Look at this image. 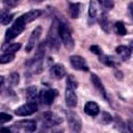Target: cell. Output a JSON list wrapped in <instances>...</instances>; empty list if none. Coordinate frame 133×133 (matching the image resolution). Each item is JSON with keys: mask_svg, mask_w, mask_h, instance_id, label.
Wrapping results in <instances>:
<instances>
[{"mask_svg": "<svg viewBox=\"0 0 133 133\" xmlns=\"http://www.w3.org/2000/svg\"><path fill=\"white\" fill-rule=\"evenodd\" d=\"M90 82H91V84L94 85V87L98 90V92L101 94V96H102L105 100H107V94H106L105 87H104V85H103L101 79H100L96 74H94V73L90 75Z\"/></svg>", "mask_w": 133, "mask_h": 133, "instance_id": "cell-14", "label": "cell"}, {"mask_svg": "<svg viewBox=\"0 0 133 133\" xmlns=\"http://www.w3.org/2000/svg\"><path fill=\"white\" fill-rule=\"evenodd\" d=\"M89 50H90V52H92V53H95V54H97V55H99V56L102 55V49H101L99 46H97V45L90 46V47H89Z\"/></svg>", "mask_w": 133, "mask_h": 133, "instance_id": "cell-31", "label": "cell"}, {"mask_svg": "<svg viewBox=\"0 0 133 133\" xmlns=\"http://www.w3.org/2000/svg\"><path fill=\"white\" fill-rule=\"evenodd\" d=\"M41 15H42V10H39V9H32V10H29V11L25 12L21 17L23 18V20L25 21V23L28 24V23L34 21L35 19H37Z\"/></svg>", "mask_w": 133, "mask_h": 133, "instance_id": "cell-18", "label": "cell"}, {"mask_svg": "<svg viewBox=\"0 0 133 133\" xmlns=\"http://www.w3.org/2000/svg\"><path fill=\"white\" fill-rule=\"evenodd\" d=\"M46 46H47L46 41L39 43L36 50H35L33 58L26 62V65L35 74L39 73L43 70L42 64H43V59H44V56H45V53H46Z\"/></svg>", "mask_w": 133, "mask_h": 133, "instance_id": "cell-2", "label": "cell"}, {"mask_svg": "<svg viewBox=\"0 0 133 133\" xmlns=\"http://www.w3.org/2000/svg\"><path fill=\"white\" fill-rule=\"evenodd\" d=\"M66 119H68L70 129L75 133H80L82 128V123L78 114L74 111H66Z\"/></svg>", "mask_w": 133, "mask_h": 133, "instance_id": "cell-6", "label": "cell"}, {"mask_svg": "<svg viewBox=\"0 0 133 133\" xmlns=\"http://www.w3.org/2000/svg\"><path fill=\"white\" fill-rule=\"evenodd\" d=\"M50 75L52 78L56 80H60L66 76V70L62 64L57 63L50 68Z\"/></svg>", "mask_w": 133, "mask_h": 133, "instance_id": "cell-13", "label": "cell"}, {"mask_svg": "<svg viewBox=\"0 0 133 133\" xmlns=\"http://www.w3.org/2000/svg\"><path fill=\"white\" fill-rule=\"evenodd\" d=\"M69 14L73 19H77L80 14V3L69 2Z\"/></svg>", "mask_w": 133, "mask_h": 133, "instance_id": "cell-22", "label": "cell"}, {"mask_svg": "<svg viewBox=\"0 0 133 133\" xmlns=\"http://www.w3.org/2000/svg\"><path fill=\"white\" fill-rule=\"evenodd\" d=\"M15 127L12 126L11 128H6V127H2L0 130V133H18V131H14Z\"/></svg>", "mask_w": 133, "mask_h": 133, "instance_id": "cell-33", "label": "cell"}, {"mask_svg": "<svg viewBox=\"0 0 133 133\" xmlns=\"http://www.w3.org/2000/svg\"><path fill=\"white\" fill-rule=\"evenodd\" d=\"M19 82H20V75H19V73H16V72L11 73L9 75V77H8V83H9V85L16 86V85L19 84Z\"/></svg>", "mask_w": 133, "mask_h": 133, "instance_id": "cell-28", "label": "cell"}, {"mask_svg": "<svg viewBox=\"0 0 133 133\" xmlns=\"http://www.w3.org/2000/svg\"><path fill=\"white\" fill-rule=\"evenodd\" d=\"M41 33H42V27L41 26H37L36 28L33 29V31L31 32L29 38H28V42H27V45L25 47V50L27 53H29L31 50H33L34 46L36 45L39 36H41Z\"/></svg>", "mask_w": 133, "mask_h": 133, "instance_id": "cell-11", "label": "cell"}, {"mask_svg": "<svg viewBox=\"0 0 133 133\" xmlns=\"http://www.w3.org/2000/svg\"><path fill=\"white\" fill-rule=\"evenodd\" d=\"M12 18H14V14H10V12H8V11H5V12L3 11V12L1 14L0 22H1L2 25H8V24L11 22Z\"/></svg>", "mask_w": 133, "mask_h": 133, "instance_id": "cell-26", "label": "cell"}, {"mask_svg": "<svg viewBox=\"0 0 133 133\" xmlns=\"http://www.w3.org/2000/svg\"><path fill=\"white\" fill-rule=\"evenodd\" d=\"M62 131H63L62 129H59L58 130V128H56V129H53L52 130V133H62Z\"/></svg>", "mask_w": 133, "mask_h": 133, "instance_id": "cell-36", "label": "cell"}, {"mask_svg": "<svg viewBox=\"0 0 133 133\" xmlns=\"http://www.w3.org/2000/svg\"><path fill=\"white\" fill-rule=\"evenodd\" d=\"M113 30H114V32H115L117 35H119V36H124V35L127 34V29H126V27H125V24H124L122 21H117V22L114 23V25H113Z\"/></svg>", "mask_w": 133, "mask_h": 133, "instance_id": "cell-23", "label": "cell"}, {"mask_svg": "<svg viewBox=\"0 0 133 133\" xmlns=\"http://www.w3.org/2000/svg\"><path fill=\"white\" fill-rule=\"evenodd\" d=\"M127 129L130 133H133V119H129L127 123Z\"/></svg>", "mask_w": 133, "mask_h": 133, "instance_id": "cell-35", "label": "cell"}, {"mask_svg": "<svg viewBox=\"0 0 133 133\" xmlns=\"http://www.w3.org/2000/svg\"><path fill=\"white\" fill-rule=\"evenodd\" d=\"M14 58H15V54L2 52V54L0 56V63L4 64V63H7V62H10V61L14 60Z\"/></svg>", "mask_w": 133, "mask_h": 133, "instance_id": "cell-27", "label": "cell"}, {"mask_svg": "<svg viewBox=\"0 0 133 133\" xmlns=\"http://www.w3.org/2000/svg\"><path fill=\"white\" fill-rule=\"evenodd\" d=\"M21 44L20 43H14V44H10V45H8L5 49H3L2 50V52H6V53H11V54H16L19 50H20V48H21Z\"/></svg>", "mask_w": 133, "mask_h": 133, "instance_id": "cell-24", "label": "cell"}, {"mask_svg": "<svg viewBox=\"0 0 133 133\" xmlns=\"http://www.w3.org/2000/svg\"><path fill=\"white\" fill-rule=\"evenodd\" d=\"M99 60H100L102 63H104L105 65H107V66H112V68L116 66V65L119 63V61H118L117 58H115V57H113V56L104 55V54H102L101 56H99Z\"/></svg>", "mask_w": 133, "mask_h": 133, "instance_id": "cell-19", "label": "cell"}, {"mask_svg": "<svg viewBox=\"0 0 133 133\" xmlns=\"http://www.w3.org/2000/svg\"><path fill=\"white\" fill-rule=\"evenodd\" d=\"M99 2L98 1H90L88 6V24L92 25L98 17V10H99Z\"/></svg>", "mask_w": 133, "mask_h": 133, "instance_id": "cell-15", "label": "cell"}, {"mask_svg": "<svg viewBox=\"0 0 133 133\" xmlns=\"http://www.w3.org/2000/svg\"><path fill=\"white\" fill-rule=\"evenodd\" d=\"M36 111H37V104L27 102L26 104H23L20 107H18L15 110V113L20 116H26V115H30Z\"/></svg>", "mask_w": 133, "mask_h": 133, "instance_id": "cell-9", "label": "cell"}, {"mask_svg": "<svg viewBox=\"0 0 133 133\" xmlns=\"http://www.w3.org/2000/svg\"><path fill=\"white\" fill-rule=\"evenodd\" d=\"M19 129L24 130L27 133H33L36 130V123L33 119H23L15 124Z\"/></svg>", "mask_w": 133, "mask_h": 133, "instance_id": "cell-12", "label": "cell"}, {"mask_svg": "<svg viewBox=\"0 0 133 133\" xmlns=\"http://www.w3.org/2000/svg\"><path fill=\"white\" fill-rule=\"evenodd\" d=\"M99 4L103 8V11H105V12L111 10L114 6V2L111 0H102V1H99Z\"/></svg>", "mask_w": 133, "mask_h": 133, "instance_id": "cell-25", "label": "cell"}, {"mask_svg": "<svg viewBox=\"0 0 133 133\" xmlns=\"http://www.w3.org/2000/svg\"><path fill=\"white\" fill-rule=\"evenodd\" d=\"M127 9H128V15L130 17V19L133 21V2H129L128 3V6H127Z\"/></svg>", "mask_w": 133, "mask_h": 133, "instance_id": "cell-32", "label": "cell"}, {"mask_svg": "<svg viewBox=\"0 0 133 133\" xmlns=\"http://www.w3.org/2000/svg\"><path fill=\"white\" fill-rule=\"evenodd\" d=\"M59 35H60V39H61L63 46L68 50H73V48L75 47V42L72 36V32H71V29H70V26L68 25V23L60 21Z\"/></svg>", "mask_w": 133, "mask_h": 133, "instance_id": "cell-4", "label": "cell"}, {"mask_svg": "<svg viewBox=\"0 0 133 133\" xmlns=\"http://www.w3.org/2000/svg\"><path fill=\"white\" fill-rule=\"evenodd\" d=\"M70 63L73 66V69L77 71H83V72L88 71V65L86 60L80 55H72L70 57Z\"/></svg>", "mask_w": 133, "mask_h": 133, "instance_id": "cell-10", "label": "cell"}, {"mask_svg": "<svg viewBox=\"0 0 133 133\" xmlns=\"http://www.w3.org/2000/svg\"><path fill=\"white\" fill-rule=\"evenodd\" d=\"M59 25H60V21L56 18H54V20L52 21V24L49 28L48 31V35H47V45L49 46V48L56 52L59 50L60 48V35H59Z\"/></svg>", "mask_w": 133, "mask_h": 133, "instance_id": "cell-1", "label": "cell"}, {"mask_svg": "<svg viewBox=\"0 0 133 133\" xmlns=\"http://www.w3.org/2000/svg\"><path fill=\"white\" fill-rule=\"evenodd\" d=\"M57 95H58V92L55 89H52V88H50V89H44V90H42L39 92L38 100H39V102L42 104L49 106V105H51L53 103V101H54V99H55V97Z\"/></svg>", "mask_w": 133, "mask_h": 133, "instance_id": "cell-8", "label": "cell"}, {"mask_svg": "<svg viewBox=\"0 0 133 133\" xmlns=\"http://www.w3.org/2000/svg\"><path fill=\"white\" fill-rule=\"evenodd\" d=\"M27 24L25 23V21L23 20V18L20 16L15 22L14 24L6 30V33H5V43H8L10 42L11 39H14L16 36H18L24 29H25V26Z\"/></svg>", "mask_w": 133, "mask_h": 133, "instance_id": "cell-5", "label": "cell"}, {"mask_svg": "<svg viewBox=\"0 0 133 133\" xmlns=\"http://www.w3.org/2000/svg\"><path fill=\"white\" fill-rule=\"evenodd\" d=\"M38 90H37V87L32 85V86H29L27 87L26 89V98H27V101L30 102V103H36V100H38Z\"/></svg>", "mask_w": 133, "mask_h": 133, "instance_id": "cell-17", "label": "cell"}, {"mask_svg": "<svg viewBox=\"0 0 133 133\" xmlns=\"http://www.w3.org/2000/svg\"><path fill=\"white\" fill-rule=\"evenodd\" d=\"M11 119H12V116L10 114L5 113V112H1V114H0V123H1V125L5 124V123H7V122H9Z\"/></svg>", "mask_w": 133, "mask_h": 133, "instance_id": "cell-30", "label": "cell"}, {"mask_svg": "<svg viewBox=\"0 0 133 133\" xmlns=\"http://www.w3.org/2000/svg\"><path fill=\"white\" fill-rule=\"evenodd\" d=\"M115 52L118 55V57L123 60H127L131 56V49L127 46H118L115 48Z\"/></svg>", "mask_w": 133, "mask_h": 133, "instance_id": "cell-20", "label": "cell"}, {"mask_svg": "<svg viewBox=\"0 0 133 133\" xmlns=\"http://www.w3.org/2000/svg\"><path fill=\"white\" fill-rule=\"evenodd\" d=\"M18 3H19V2H17V1H12V0L3 1V4L6 5V6H8V8H9V7H14V6H16Z\"/></svg>", "mask_w": 133, "mask_h": 133, "instance_id": "cell-34", "label": "cell"}, {"mask_svg": "<svg viewBox=\"0 0 133 133\" xmlns=\"http://www.w3.org/2000/svg\"><path fill=\"white\" fill-rule=\"evenodd\" d=\"M84 112L90 116H96L99 114L100 112V108H99V105L96 103V102H92V101H88L86 102L85 106H84Z\"/></svg>", "mask_w": 133, "mask_h": 133, "instance_id": "cell-16", "label": "cell"}, {"mask_svg": "<svg viewBox=\"0 0 133 133\" xmlns=\"http://www.w3.org/2000/svg\"><path fill=\"white\" fill-rule=\"evenodd\" d=\"M99 23H100L101 28H102L106 33H109V32H110V23H109V20H108L107 16H106V12H105V11H102V14L100 15Z\"/></svg>", "mask_w": 133, "mask_h": 133, "instance_id": "cell-21", "label": "cell"}, {"mask_svg": "<svg viewBox=\"0 0 133 133\" xmlns=\"http://www.w3.org/2000/svg\"><path fill=\"white\" fill-rule=\"evenodd\" d=\"M76 88H77L76 80L72 76H69L66 79L65 94H64L65 104L69 108H74L77 105L78 100H77V95H76Z\"/></svg>", "mask_w": 133, "mask_h": 133, "instance_id": "cell-3", "label": "cell"}, {"mask_svg": "<svg viewBox=\"0 0 133 133\" xmlns=\"http://www.w3.org/2000/svg\"><path fill=\"white\" fill-rule=\"evenodd\" d=\"M112 122V115L106 111L102 112V116H101V123L104 125H108Z\"/></svg>", "mask_w": 133, "mask_h": 133, "instance_id": "cell-29", "label": "cell"}, {"mask_svg": "<svg viewBox=\"0 0 133 133\" xmlns=\"http://www.w3.org/2000/svg\"><path fill=\"white\" fill-rule=\"evenodd\" d=\"M131 46H132V49H133V43H132V44H131Z\"/></svg>", "mask_w": 133, "mask_h": 133, "instance_id": "cell-37", "label": "cell"}, {"mask_svg": "<svg viewBox=\"0 0 133 133\" xmlns=\"http://www.w3.org/2000/svg\"><path fill=\"white\" fill-rule=\"evenodd\" d=\"M42 122L45 126L52 127V126H58L62 122V118L51 111H46L42 114Z\"/></svg>", "mask_w": 133, "mask_h": 133, "instance_id": "cell-7", "label": "cell"}]
</instances>
